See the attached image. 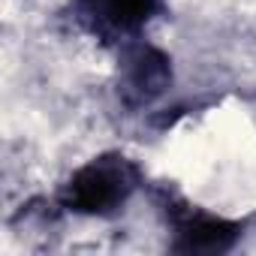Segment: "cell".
I'll return each mask as SVG.
<instances>
[{
  "label": "cell",
  "mask_w": 256,
  "mask_h": 256,
  "mask_svg": "<svg viewBox=\"0 0 256 256\" xmlns=\"http://www.w3.org/2000/svg\"><path fill=\"white\" fill-rule=\"evenodd\" d=\"M145 190V169L124 151H102L66 175L54 193V208L76 217L112 220Z\"/></svg>",
  "instance_id": "obj_1"
},
{
  "label": "cell",
  "mask_w": 256,
  "mask_h": 256,
  "mask_svg": "<svg viewBox=\"0 0 256 256\" xmlns=\"http://www.w3.org/2000/svg\"><path fill=\"white\" fill-rule=\"evenodd\" d=\"M151 202L169 232V250L184 256H220L244 238L247 220H232L190 202L178 187L160 181L151 187Z\"/></svg>",
  "instance_id": "obj_2"
},
{
  "label": "cell",
  "mask_w": 256,
  "mask_h": 256,
  "mask_svg": "<svg viewBox=\"0 0 256 256\" xmlns=\"http://www.w3.org/2000/svg\"><path fill=\"white\" fill-rule=\"evenodd\" d=\"M172 84H175V66H172V58L160 46L139 36L118 48L114 94L126 112L133 114L148 112L157 100L169 94Z\"/></svg>",
  "instance_id": "obj_4"
},
{
  "label": "cell",
  "mask_w": 256,
  "mask_h": 256,
  "mask_svg": "<svg viewBox=\"0 0 256 256\" xmlns=\"http://www.w3.org/2000/svg\"><path fill=\"white\" fill-rule=\"evenodd\" d=\"M166 12V0H70L76 28L106 48H120L145 36Z\"/></svg>",
  "instance_id": "obj_3"
}]
</instances>
